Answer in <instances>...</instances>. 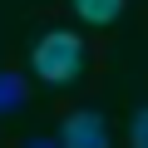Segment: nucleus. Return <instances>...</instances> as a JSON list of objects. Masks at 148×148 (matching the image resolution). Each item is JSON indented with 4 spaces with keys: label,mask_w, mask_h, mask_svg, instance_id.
I'll return each mask as SVG.
<instances>
[{
    "label": "nucleus",
    "mask_w": 148,
    "mask_h": 148,
    "mask_svg": "<svg viewBox=\"0 0 148 148\" xmlns=\"http://www.w3.org/2000/svg\"><path fill=\"white\" fill-rule=\"evenodd\" d=\"M30 64H35V74L45 84H69V79H79V69H84V45L69 30H49L30 49Z\"/></svg>",
    "instance_id": "obj_1"
},
{
    "label": "nucleus",
    "mask_w": 148,
    "mask_h": 148,
    "mask_svg": "<svg viewBox=\"0 0 148 148\" xmlns=\"http://www.w3.org/2000/svg\"><path fill=\"white\" fill-rule=\"evenodd\" d=\"M54 148H109V123L99 114L79 109V114H69L59 123V143Z\"/></svg>",
    "instance_id": "obj_2"
},
{
    "label": "nucleus",
    "mask_w": 148,
    "mask_h": 148,
    "mask_svg": "<svg viewBox=\"0 0 148 148\" xmlns=\"http://www.w3.org/2000/svg\"><path fill=\"white\" fill-rule=\"evenodd\" d=\"M25 79L20 74H10V69H0V119L5 114H15V109H25Z\"/></svg>",
    "instance_id": "obj_3"
},
{
    "label": "nucleus",
    "mask_w": 148,
    "mask_h": 148,
    "mask_svg": "<svg viewBox=\"0 0 148 148\" xmlns=\"http://www.w3.org/2000/svg\"><path fill=\"white\" fill-rule=\"evenodd\" d=\"M74 10H79V20H89V25H109V20H119L123 0H74Z\"/></svg>",
    "instance_id": "obj_4"
},
{
    "label": "nucleus",
    "mask_w": 148,
    "mask_h": 148,
    "mask_svg": "<svg viewBox=\"0 0 148 148\" xmlns=\"http://www.w3.org/2000/svg\"><path fill=\"white\" fill-rule=\"evenodd\" d=\"M128 148H148V109L133 114V123H128Z\"/></svg>",
    "instance_id": "obj_5"
},
{
    "label": "nucleus",
    "mask_w": 148,
    "mask_h": 148,
    "mask_svg": "<svg viewBox=\"0 0 148 148\" xmlns=\"http://www.w3.org/2000/svg\"><path fill=\"white\" fill-rule=\"evenodd\" d=\"M30 148H54V138H35V143H30Z\"/></svg>",
    "instance_id": "obj_6"
}]
</instances>
